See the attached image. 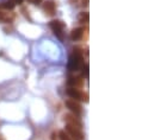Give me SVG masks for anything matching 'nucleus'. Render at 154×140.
I'll use <instances>...</instances> for the list:
<instances>
[{"label":"nucleus","mask_w":154,"mask_h":140,"mask_svg":"<svg viewBox=\"0 0 154 140\" xmlns=\"http://www.w3.org/2000/svg\"><path fill=\"white\" fill-rule=\"evenodd\" d=\"M66 93H67V95H68L71 99L75 100V101L82 100V96H84V94L81 93L80 89H78V88H73V87H69V88L66 90Z\"/></svg>","instance_id":"6"},{"label":"nucleus","mask_w":154,"mask_h":140,"mask_svg":"<svg viewBox=\"0 0 154 140\" xmlns=\"http://www.w3.org/2000/svg\"><path fill=\"white\" fill-rule=\"evenodd\" d=\"M65 105L71 112H73L74 115L80 116L82 114V107L78 101H75V100H67V101L65 102Z\"/></svg>","instance_id":"3"},{"label":"nucleus","mask_w":154,"mask_h":140,"mask_svg":"<svg viewBox=\"0 0 154 140\" xmlns=\"http://www.w3.org/2000/svg\"><path fill=\"white\" fill-rule=\"evenodd\" d=\"M66 132L68 133V135L73 139V140H84V133L81 132L80 128H76L74 126L71 125H66Z\"/></svg>","instance_id":"4"},{"label":"nucleus","mask_w":154,"mask_h":140,"mask_svg":"<svg viewBox=\"0 0 154 140\" xmlns=\"http://www.w3.org/2000/svg\"><path fill=\"white\" fill-rule=\"evenodd\" d=\"M26 1H29V3H32V0H26Z\"/></svg>","instance_id":"17"},{"label":"nucleus","mask_w":154,"mask_h":140,"mask_svg":"<svg viewBox=\"0 0 154 140\" xmlns=\"http://www.w3.org/2000/svg\"><path fill=\"white\" fill-rule=\"evenodd\" d=\"M49 26L52 27L54 35L59 39L63 41V30H65L63 22H61V20H53V22L49 23Z\"/></svg>","instance_id":"2"},{"label":"nucleus","mask_w":154,"mask_h":140,"mask_svg":"<svg viewBox=\"0 0 154 140\" xmlns=\"http://www.w3.org/2000/svg\"><path fill=\"white\" fill-rule=\"evenodd\" d=\"M13 1H14V4H16V5H17V4H18V5H22L24 0H13Z\"/></svg>","instance_id":"15"},{"label":"nucleus","mask_w":154,"mask_h":140,"mask_svg":"<svg viewBox=\"0 0 154 140\" xmlns=\"http://www.w3.org/2000/svg\"><path fill=\"white\" fill-rule=\"evenodd\" d=\"M89 19H90V16H89L87 12L80 13V16H79V22L80 23H89Z\"/></svg>","instance_id":"12"},{"label":"nucleus","mask_w":154,"mask_h":140,"mask_svg":"<svg viewBox=\"0 0 154 140\" xmlns=\"http://www.w3.org/2000/svg\"><path fill=\"white\" fill-rule=\"evenodd\" d=\"M14 19V14L12 13H6L0 11V22H4V23H11Z\"/></svg>","instance_id":"10"},{"label":"nucleus","mask_w":154,"mask_h":140,"mask_svg":"<svg viewBox=\"0 0 154 140\" xmlns=\"http://www.w3.org/2000/svg\"><path fill=\"white\" fill-rule=\"evenodd\" d=\"M55 10H56V5L54 0H47L43 4V11L45 12L47 16H54L55 14Z\"/></svg>","instance_id":"7"},{"label":"nucleus","mask_w":154,"mask_h":140,"mask_svg":"<svg viewBox=\"0 0 154 140\" xmlns=\"http://www.w3.org/2000/svg\"><path fill=\"white\" fill-rule=\"evenodd\" d=\"M0 140H1V139H0Z\"/></svg>","instance_id":"18"},{"label":"nucleus","mask_w":154,"mask_h":140,"mask_svg":"<svg viewBox=\"0 0 154 140\" xmlns=\"http://www.w3.org/2000/svg\"><path fill=\"white\" fill-rule=\"evenodd\" d=\"M63 118H65V121L67 122V125H71V126H74L76 128H80L81 129L82 124L80 121V119L76 116V115H74V114H66Z\"/></svg>","instance_id":"5"},{"label":"nucleus","mask_w":154,"mask_h":140,"mask_svg":"<svg viewBox=\"0 0 154 140\" xmlns=\"http://www.w3.org/2000/svg\"><path fill=\"white\" fill-rule=\"evenodd\" d=\"M82 75L86 77V78H87L89 77V64L87 63H86V64H82Z\"/></svg>","instance_id":"14"},{"label":"nucleus","mask_w":154,"mask_h":140,"mask_svg":"<svg viewBox=\"0 0 154 140\" xmlns=\"http://www.w3.org/2000/svg\"><path fill=\"white\" fill-rule=\"evenodd\" d=\"M1 6L6 10H13L16 7V4H14L13 0H5V1L1 4Z\"/></svg>","instance_id":"11"},{"label":"nucleus","mask_w":154,"mask_h":140,"mask_svg":"<svg viewBox=\"0 0 154 140\" xmlns=\"http://www.w3.org/2000/svg\"><path fill=\"white\" fill-rule=\"evenodd\" d=\"M82 61H84V58H82V52L80 51V49H74V52L72 54L68 61V69L71 71H78L84 64Z\"/></svg>","instance_id":"1"},{"label":"nucleus","mask_w":154,"mask_h":140,"mask_svg":"<svg viewBox=\"0 0 154 140\" xmlns=\"http://www.w3.org/2000/svg\"><path fill=\"white\" fill-rule=\"evenodd\" d=\"M59 137H60L61 140H73V139L68 135V133H67L66 131H60V132H59Z\"/></svg>","instance_id":"13"},{"label":"nucleus","mask_w":154,"mask_h":140,"mask_svg":"<svg viewBox=\"0 0 154 140\" xmlns=\"http://www.w3.org/2000/svg\"><path fill=\"white\" fill-rule=\"evenodd\" d=\"M43 1V0H32V3L34 4H36V5H38V4H41Z\"/></svg>","instance_id":"16"},{"label":"nucleus","mask_w":154,"mask_h":140,"mask_svg":"<svg viewBox=\"0 0 154 140\" xmlns=\"http://www.w3.org/2000/svg\"><path fill=\"white\" fill-rule=\"evenodd\" d=\"M67 83H68V86H71L73 88H79L82 84V80L80 77H76V76H71V77H68Z\"/></svg>","instance_id":"9"},{"label":"nucleus","mask_w":154,"mask_h":140,"mask_svg":"<svg viewBox=\"0 0 154 140\" xmlns=\"http://www.w3.org/2000/svg\"><path fill=\"white\" fill-rule=\"evenodd\" d=\"M84 32H85V29L84 27H76L74 29L73 31L71 32V38L72 41H80L84 36Z\"/></svg>","instance_id":"8"}]
</instances>
